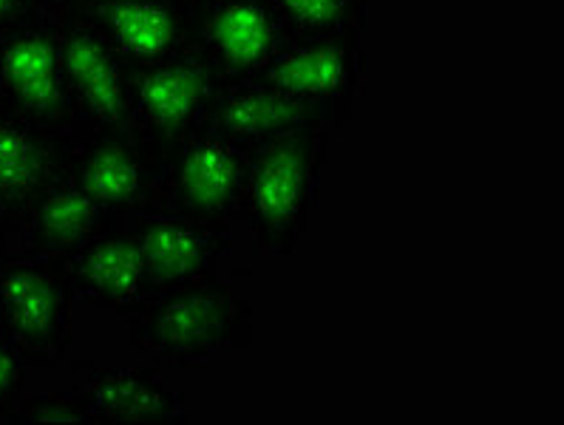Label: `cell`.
<instances>
[{
	"label": "cell",
	"instance_id": "obj_22",
	"mask_svg": "<svg viewBox=\"0 0 564 425\" xmlns=\"http://www.w3.org/2000/svg\"><path fill=\"white\" fill-rule=\"evenodd\" d=\"M34 3H37V7H41L43 12H54V9H61L63 3H66V0H34Z\"/></svg>",
	"mask_w": 564,
	"mask_h": 425
},
{
	"label": "cell",
	"instance_id": "obj_6",
	"mask_svg": "<svg viewBox=\"0 0 564 425\" xmlns=\"http://www.w3.org/2000/svg\"><path fill=\"white\" fill-rule=\"evenodd\" d=\"M225 80L199 48L131 68V131L162 153L199 131Z\"/></svg>",
	"mask_w": 564,
	"mask_h": 425
},
{
	"label": "cell",
	"instance_id": "obj_15",
	"mask_svg": "<svg viewBox=\"0 0 564 425\" xmlns=\"http://www.w3.org/2000/svg\"><path fill=\"white\" fill-rule=\"evenodd\" d=\"M72 385L91 400L102 425L187 423L185 397L148 369L74 360Z\"/></svg>",
	"mask_w": 564,
	"mask_h": 425
},
{
	"label": "cell",
	"instance_id": "obj_18",
	"mask_svg": "<svg viewBox=\"0 0 564 425\" xmlns=\"http://www.w3.org/2000/svg\"><path fill=\"white\" fill-rule=\"evenodd\" d=\"M290 41L326 37V34H364L369 9L366 0H270Z\"/></svg>",
	"mask_w": 564,
	"mask_h": 425
},
{
	"label": "cell",
	"instance_id": "obj_14",
	"mask_svg": "<svg viewBox=\"0 0 564 425\" xmlns=\"http://www.w3.org/2000/svg\"><path fill=\"white\" fill-rule=\"evenodd\" d=\"M66 261L74 295L94 309L128 318L151 295L145 259L131 225L97 236Z\"/></svg>",
	"mask_w": 564,
	"mask_h": 425
},
{
	"label": "cell",
	"instance_id": "obj_20",
	"mask_svg": "<svg viewBox=\"0 0 564 425\" xmlns=\"http://www.w3.org/2000/svg\"><path fill=\"white\" fill-rule=\"evenodd\" d=\"M26 358L0 335V419L14 412V405L26 397Z\"/></svg>",
	"mask_w": 564,
	"mask_h": 425
},
{
	"label": "cell",
	"instance_id": "obj_19",
	"mask_svg": "<svg viewBox=\"0 0 564 425\" xmlns=\"http://www.w3.org/2000/svg\"><path fill=\"white\" fill-rule=\"evenodd\" d=\"M7 423H102L91 400L77 389H54V392L32 394L14 405Z\"/></svg>",
	"mask_w": 564,
	"mask_h": 425
},
{
	"label": "cell",
	"instance_id": "obj_23",
	"mask_svg": "<svg viewBox=\"0 0 564 425\" xmlns=\"http://www.w3.org/2000/svg\"><path fill=\"white\" fill-rule=\"evenodd\" d=\"M7 253V230L0 227V255Z\"/></svg>",
	"mask_w": 564,
	"mask_h": 425
},
{
	"label": "cell",
	"instance_id": "obj_12",
	"mask_svg": "<svg viewBox=\"0 0 564 425\" xmlns=\"http://www.w3.org/2000/svg\"><path fill=\"white\" fill-rule=\"evenodd\" d=\"M286 41L284 23L270 0H216L199 7L196 48L225 86L256 80Z\"/></svg>",
	"mask_w": 564,
	"mask_h": 425
},
{
	"label": "cell",
	"instance_id": "obj_8",
	"mask_svg": "<svg viewBox=\"0 0 564 425\" xmlns=\"http://www.w3.org/2000/svg\"><path fill=\"white\" fill-rule=\"evenodd\" d=\"M165 153L133 131L88 133L77 142L72 182L122 219L160 212Z\"/></svg>",
	"mask_w": 564,
	"mask_h": 425
},
{
	"label": "cell",
	"instance_id": "obj_24",
	"mask_svg": "<svg viewBox=\"0 0 564 425\" xmlns=\"http://www.w3.org/2000/svg\"><path fill=\"white\" fill-rule=\"evenodd\" d=\"M196 7H207V3H216V0H193Z\"/></svg>",
	"mask_w": 564,
	"mask_h": 425
},
{
	"label": "cell",
	"instance_id": "obj_13",
	"mask_svg": "<svg viewBox=\"0 0 564 425\" xmlns=\"http://www.w3.org/2000/svg\"><path fill=\"white\" fill-rule=\"evenodd\" d=\"M131 230L140 241L151 293L210 279L230 250V227L173 212L160 210L133 219Z\"/></svg>",
	"mask_w": 564,
	"mask_h": 425
},
{
	"label": "cell",
	"instance_id": "obj_21",
	"mask_svg": "<svg viewBox=\"0 0 564 425\" xmlns=\"http://www.w3.org/2000/svg\"><path fill=\"white\" fill-rule=\"evenodd\" d=\"M37 12H43V9L34 0H0V29L26 21Z\"/></svg>",
	"mask_w": 564,
	"mask_h": 425
},
{
	"label": "cell",
	"instance_id": "obj_11",
	"mask_svg": "<svg viewBox=\"0 0 564 425\" xmlns=\"http://www.w3.org/2000/svg\"><path fill=\"white\" fill-rule=\"evenodd\" d=\"M77 137L0 106V227H23L54 185L72 179Z\"/></svg>",
	"mask_w": 564,
	"mask_h": 425
},
{
	"label": "cell",
	"instance_id": "obj_2",
	"mask_svg": "<svg viewBox=\"0 0 564 425\" xmlns=\"http://www.w3.org/2000/svg\"><path fill=\"white\" fill-rule=\"evenodd\" d=\"M329 128H304L252 148L241 221L261 255L290 259L321 201Z\"/></svg>",
	"mask_w": 564,
	"mask_h": 425
},
{
	"label": "cell",
	"instance_id": "obj_7",
	"mask_svg": "<svg viewBox=\"0 0 564 425\" xmlns=\"http://www.w3.org/2000/svg\"><path fill=\"white\" fill-rule=\"evenodd\" d=\"M364 34L344 32L286 41L252 83L318 106L333 131L349 126L364 88Z\"/></svg>",
	"mask_w": 564,
	"mask_h": 425
},
{
	"label": "cell",
	"instance_id": "obj_5",
	"mask_svg": "<svg viewBox=\"0 0 564 425\" xmlns=\"http://www.w3.org/2000/svg\"><path fill=\"white\" fill-rule=\"evenodd\" d=\"M0 106L80 142L63 88V23L54 14L0 29Z\"/></svg>",
	"mask_w": 564,
	"mask_h": 425
},
{
	"label": "cell",
	"instance_id": "obj_1",
	"mask_svg": "<svg viewBox=\"0 0 564 425\" xmlns=\"http://www.w3.org/2000/svg\"><path fill=\"white\" fill-rule=\"evenodd\" d=\"M126 320L133 349L162 369L205 366L225 346L252 344V306L219 275L151 293Z\"/></svg>",
	"mask_w": 564,
	"mask_h": 425
},
{
	"label": "cell",
	"instance_id": "obj_17",
	"mask_svg": "<svg viewBox=\"0 0 564 425\" xmlns=\"http://www.w3.org/2000/svg\"><path fill=\"white\" fill-rule=\"evenodd\" d=\"M122 225H131V221L106 210L100 201H94L86 190L66 179L54 185L34 205L21 230L26 250H32V253L72 259L88 241Z\"/></svg>",
	"mask_w": 564,
	"mask_h": 425
},
{
	"label": "cell",
	"instance_id": "obj_16",
	"mask_svg": "<svg viewBox=\"0 0 564 425\" xmlns=\"http://www.w3.org/2000/svg\"><path fill=\"white\" fill-rule=\"evenodd\" d=\"M207 126L239 145L259 148L284 133L304 131V128H329V122L318 106H310L299 97L272 91L250 80L221 88L210 108Z\"/></svg>",
	"mask_w": 564,
	"mask_h": 425
},
{
	"label": "cell",
	"instance_id": "obj_10",
	"mask_svg": "<svg viewBox=\"0 0 564 425\" xmlns=\"http://www.w3.org/2000/svg\"><path fill=\"white\" fill-rule=\"evenodd\" d=\"M57 21L63 23V88L80 140L131 131V63L88 23Z\"/></svg>",
	"mask_w": 564,
	"mask_h": 425
},
{
	"label": "cell",
	"instance_id": "obj_3",
	"mask_svg": "<svg viewBox=\"0 0 564 425\" xmlns=\"http://www.w3.org/2000/svg\"><path fill=\"white\" fill-rule=\"evenodd\" d=\"M74 286L68 261L0 255V335L32 366L54 369L72 349Z\"/></svg>",
	"mask_w": 564,
	"mask_h": 425
},
{
	"label": "cell",
	"instance_id": "obj_9",
	"mask_svg": "<svg viewBox=\"0 0 564 425\" xmlns=\"http://www.w3.org/2000/svg\"><path fill=\"white\" fill-rule=\"evenodd\" d=\"M54 18H74L102 34L131 66H151L196 46L193 0H66Z\"/></svg>",
	"mask_w": 564,
	"mask_h": 425
},
{
	"label": "cell",
	"instance_id": "obj_4",
	"mask_svg": "<svg viewBox=\"0 0 564 425\" xmlns=\"http://www.w3.org/2000/svg\"><path fill=\"white\" fill-rule=\"evenodd\" d=\"M252 148L202 126L165 156L162 212L230 227L241 219Z\"/></svg>",
	"mask_w": 564,
	"mask_h": 425
}]
</instances>
